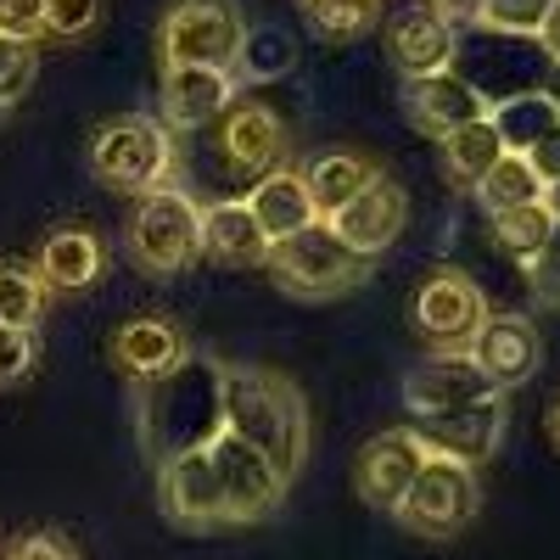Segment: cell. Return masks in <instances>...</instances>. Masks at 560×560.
Returning a JSON list of instances; mask_svg holds the SVG:
<instances>
[{"label": "cell", "instance_id": "obj_1", "mask_svg": "<svg viewBox=\"0 0 560 560\" xmlns=\"http://www.w3.org/2000/svg\"><path fill=\"white\" fill-rule=\"evenodd\" d=\"M135 432L152 465L224 438V359L185 353L168 376L135 387Z\"/></svg>", "mask_w": 560, "mask_h": 560}, {"label": "cell", "instance_id": "obj_2", "mask_svg": "<svg viewBox=\"0 0 560 560\" xmlns=\"http://www.w3.org/2000/svg\"><path fill=\"white\" fill-rule=\"evenodd\" d=\"M224 432L258 448L280 477H298L308 443H314V420L308 398L292 376L264 364H224Z\"/></svg>", "mask_w": 560, "mask_h": 560}, {"label": "cell", "instance_id": "obj_3", "mask_svg": "<svg viewBox=\"0 0 560 560\" xmlns=\"http://www.w3.org/2000/svg\"><path fill=\"white\" fill-rule=\"evenodd\" d=\"M124 247L140 275L168 280L202 264V202L185 185H163V191L135 197L129 224H124Z\"/></svg>", "mask_w": 560, "mask_h": 560}, {"label": "cell", "instance_id": "obj_4", "mask_svg": "<svg viewBox=\"0 0 560 560\" xmlns=\"http://www.w3.org/2000/svg\"><path fill=\"white\" fill-rule=\"evenodd\" d=\"M90 168L107 191L124 197H147L174 185L179 168V147L174 135L163 129V118H140V113H118L107 118L96 135H90Z\"/></svg>", "mask_w": 560, "mask_h": 560}, {"label": "cell", "instance_id": "obj_5", "mask_svg": "<svg viewBox=\"0 0 560 560\" xmlns=\"http://www.w3.org/2000/svg\"><path fill=\"white\" fill-rule=\"evenodd\" d=\"M549 57L538 39H522V34H493V28H477L465 23L459 39H454V73L477 90L488 107H504L516 96H533V90H549Z\"/></svg>", "mask_w": 560, "mask_h": 560}, {"label": "cell", "instance_id": "obj_6", "mask_svg": "<svg viewBox=\"0 0 560 560\" xmlns=\"http://www.w3.org/2000/svg\"><path fill=\"white\" fill-rule=\"evenodd\" d=\"M264 269H269V280H275L280 292L319 303V298H342V292L364 287L370 258H359V253L337 236V230L319 219V224L298 230V236L275 242L269 258H264Z\"/></svg>", "mask_w": 560, "mask_h": 560}, {"label": "cell", "instance_id": "obj_7", "mask_svg": "<svg viewBox=\"0 0 560 560\" xmlns=\"http://www.w3.org/2000/svg\"><path fill=\"white\" fill-rule=\"evenodd\" d=\"M242 39H247V18L236 0H174L158 23V57L163 68L236 73Z\"/></svg>", "mask_w": 560, "mask_h": 560}, {"label": "cell", "instance_id": "obj_8", "mask_svg": "<svg viewBox=\"0 0 560 560\" xmlns=\"http://www.w3.org/2000/svg\"><path fill=\"white\" fill-rule=\"evenodd\" d=\"M477 504H482V488H477V471L471 465H454V459H438L427 454V465H420V477L409 482V493L398 499V527L415 533V538H454L471 527L477 516Z\"/></svg>", "mask_w": 560, "mask_h": 560}, {"label": "cell", "instance_id": "obj_9", "mask_svg": "<svg viewBox=\"0 0 560 560\" xmlns=\"http://www.w3.org/2000/svg\"><path fill=\"white\" fill-rule=\"evenodd\" d=\"M409 319H415V331L432 342V353H465L471 337L482 331V319H488V298L465 269L443 264V269H432L427 280H420V292L409 303Z\"/></svg>", "mask_w": 560, "mask_h": 560}, {"label": "cell", "instance_id": "obj_10", "mask_svg": "<svg viewBox=\"0 0 560 560\" xmlns=\"http://www.w3.org/2000/svg\"><path fill=\"white\" fill-rule=\"evenodd\" d=\"M208 459H213L219 493H224V504H230V527H236V522H264V516H275L280 499H287V488H292L258 448H247L242 438H230V432L208 443Z\"/></svg>", "mask_w": 560, "mask_h": 560}, {"label": "cell", "instance_id": "obj_11", "mask_svg": "<svg viewBox=\"0 0 560 560\" xmlns=\"http://www.w3.org/2000/svg\"><path fill=\"white\" fill-rule=\"evenodd\" d=\"M242 102L236 73H213V68H163L158 79V107L168 135H202L213 129L230 107Z\"/></svg>", "mask_w": 560, "mask_h": 560}, {"label": "cell", "instance_id": "obj_12", "mask_svg": "<svg viewBox=\"0 0 560 560\" xmlns=\"http://www.w3.org/2000/svg\"><path fill=\"white\" fill-rule=\"evenodd\" d=\"M415 443L438 454V459H454V465H477L493 459L499 438H504V393L488 398V404H465V409H448V415H427V420H409Z\"/></svg>", "mask_w": 560, "mask_h": 560}, {"label": "cell", "instance_id": "obj_13", "mask_svg": "<svg viewBox=\"0 0 560 560\" xmlns=\"http://www.w3.org/2000/svg\"><path fill=\"white\" fill-rule=\"evenodd\" d=\"M158 504H163V516H168L174 527H191V533L230 527V504H224V493H219V477H213L208 448L158 465Z\"/></svg>", "mask_w": 560, "mask_h": 560}, {"label": "cell", "instance_id": "obj_14", "mask_svg": "<svg viewBox=\"0 0 560 560\" xmlns=\"http://www.w3.org/2000/svg\"><path fill=\"white\" fill-rule=\"evenodd\" d=\"M488 398H499V387L471 364V353H432V359H420L409 376H404V409H409V420L448 415V409L488 404Z\"/></svg>", "mask_w": 560, "mask_h": 560}, {"label": "cell", "instance_id": "obj_15", "mask_svg": "<svg viewBox=\"0 0 560 560\" xmlns=\"http://www.w3.org/2000/svg\"><path fill=\"white\" fill-rule=\"evenodd\" d=\"M420 465H427V448L415 443L409 427L376 432V438L359 448V465H353L359 499H364V504H376V510H398V499H404L409 482L420 477Z\"/></svg>", "mask_w": 560, "mask_h": 560}, {"label": "cell", "instance_id": "obj_16", "mask_svg": "<svg viewBox=\"0 0 560 560\" xmlns=\"http://www.w3.org/2000/svg\"><path fill=\"white\" fill-rule=\"evenodd\" d=\"M465 353H471V364L482 370L499 393L533 382V370H538V359H544L533 319H522V314H488L482 331L471 337V348H465Z\"/></svg>", "mask_w": 560, "mask_h": 560}, {"label": "cell", "instance_id": "obj_17", "mask_svg": "<svg viewBox=\"0 0 560 560\" xmlns=\"http://www.w3.org/2000/svg\"><path fill=\"white\" fill-rule=\"evenodd\" d=\"M404 113H409V124H415L420 135L448 140L454 129L488 118L493 107L448 68V73H432V79H404Z\"/></svg>", "mask_w": 560, "mask_h": 560}, {"label": "cell", "instance_id": "obj_18", "mask_svg": "<svg viewBox=\"0 0 560 560\" xmlns=\"http://www.w3.org/2000/svg\"><path fill=\"white\" fill-rule=\"evenodd\" d=\"M325 224H331L359 258H376V253H387V247L404 236V224H409V197H404L398 179L382 174L359 202H348L337 219H325Z\"/></svg>", "mask_w": 560, "mask_h": 560}, {"label": "cell", "instance_id": "obj_19", "mask_svg": "<svg viewBox=\"0 0 560 560\" xmlns=\"http://www.w3.org/2000/svg\"><path fill=\"white\" fill-rule=\"evenodd\" d=\"M219 147H224L230 168L258 179V174L280 168V158H287V124L264 102H236L219 118Z\"/></svg>", "mask_w": 560, "mask_h": 560}, {"label": "cell", "instance_id": "obj_20", "mask_svg": "<svg viewBox=\"0 0 560 560\" xmlns=\"http://www.w3.org/2000/svg\"><path fill=\"white\" fill-rule=\"evenodd\" d=\"M185 353H191V348H185V337L174 331L168 319H124L118 331L107 337L113 370H118V376H129L135 387L168 376V370H174Z\"/></svg>", "mask_w": 560, "mask_h": 560}, {"label": "cell", "instance_id": "obj_21", "mask_svg": "<svg viewBox=\"0 0 560 560\" xmlns=\"http://www.w3.org/2000/svg\"><path fill=\"white\" fill-rule=\"evenodd\" d=\"M242 202L258 219V230L269 236V247L298 236V230H308V224H319L314 197H308V185H303V168H269V174H258L253 191Z\"/></svg>", "mask_w": 560, "mask_h": 560}, {"label": "cell", "instance_id": "obj_22", "mask_svg": "<svg viewBox=\"0 0 560 560\" xmlns=\"http://www.w3.org/2000/svg\"><path fill=\"white\" fill-rule=\"evenodd\" d=\"M454 39L459 28L448 18H438L432 7H415L393 23V68L404 79H432V73H448L454 68Z\"/></svg>", "mask_w": 560, "mask_h": 560}, {"label": "cell", "instance_id": "obj_23", "mask_svg": "<svg viewBox=\"0 0 560 560\" xmlns=\"http://www.w3.org/2000/svg\"><path fill=\"white\" fill-rule=\"evenodd\" d=\"M39 280L51 292H84V287H96V280L107 275V247L96 230H84V224H62L45 236L39 258H34Z\"/></svg>", "mask_w": 560, "mask_h": 560}, {"label": "cell", "instance_id": "obj_24", "mask_svg": "<svg viewBox=\"0 0 560 560\" xmlns=\"http://www.w3.org/2000/svg\"><path fill=\"white\" fill-rule=\"evenodd\" d=\"M202 258H213L224 269H264L269 236L258 230V219L247 213V202L219 197V202L202 208Z\"/></svg>", "mask_w": 560, "mask_h": 560}, {"label": "cell", "instance_id": "obj_25", "mask_svg": "<svg viewBox=\"0 0 560 560\" xmlns=\"http://www.w3.org/2000/svg\"><path fill=\"white\" fill-rule=\"evenodd\" d=\"M376 179H382V163H376V158H359V152H319V158L303 168V185H308L319 219H337V213H342L348 202H359Z\"/></svg>", "mask_w": 560, "mask_h": 560}, {"label": "cell", "instance_id": "obj_26", "mask_svg": "<svg viewBox=\"0 0 560 560\" xmlns=\"http://www.w3.org/2000/svg\"><path fill=\"white\" fill-rule=\"evenodd\" d=\"M493 129H499V140H504V152H522V158H527L549 129H560L555 90H533V96H516V102L493 107Z\"/></svg>", "mask_w": 560, "mask_h": 560}, {"label": "cell", "instance_id": "obj_27", "mask_svg": "<svg viewBox=\"0 0 560 560\" xmlns=\"http://www.w3.org/2000/svg\"><path fill=\"white\" fill-rule=\"evenodd\" d=\"M504 158V140H499V129H493V113L488 118H477V124H465V129H454L448 140H443V163H448V174L459 179V185H477L488 179V168Z\"/></svg>", "mask_w": 560, "mask_h": 560}, {"label": "cell", "instance_id": "obj_28", "mask_svg": "<svg viewBox=\"0 0 560 560\" xmlns=\"http://www.w3.org/2000/svg\"><path fill=\"white\" fill-rule=\"evenodd\" d=\"M298 68V39L275 23L247 28L242 39V57H236V84H269V79H287Z\"/></svg>", "mask_w": 560, "mask_h": 560}, {"label": "cell", "instance_id": "obj_29", "mask_svg": "<svg viewBox=\"0 0 560 560\" xmlns=\"http://www.w3.org/2000/svg\"><path fill=\"white\" fill-rule=\"evenodd\" d=\"M477 202L488 208V219L493 213H510V208H527V202H544V179L533 174V163L522 152H504L488 168V179L477 185Z\"/></svg>", "mask_w": 560, "mask_h": 560}, {"label": "cell", "instance_id": "obj_30", "mask_svg": "<svg viewBox=\"0 0 560 560\" xmlns=\"http://www.w3.org/2000/svg\"><path fill=\"white\" fill-rule=\"evenodd\" d=\"M45 280L28 264H0V325H18V331H34L45 325Z\"/></svg>", "mask_w": 560, "mask_h": 560}, {"label": "cell", "instance_id": "obj_31", "mask_svg": "<svg viewBox=\"0 0 560 560\" xmlns=\"http://www.w3.org/2000/svg\"><path fill=\"white\" fill-rule=\"evenodd\" d=\"M555 236V213L544 202H527V208H510V213H493V242L499 253H510L516 264H533Z\"/></svg>", "mask_w": 560, "mask_h": 560}, {"label": "cell", "instance_id": "obj_32", "mask_svg": "<svg viewBox=\"0 0 560 560\" xmlns=\"http://www.w3.org/2000/svg\"><path fill=\"white\" fill-rule=\"evenodd\" d=\"M298 7L319 39H348V34H364L376 23L382 0H298Z\"/></svg>", "mask_w": 560, "mask_h": 560}, {"label": "cell", "instance_id": "obj_33", "mask_svg": "<svg viewBox=\"0 0 560 560\" xmlns=\"http://www.w3.org/2000/svg\"><path fill=\"white\" fill-rule=\"evenodd\" d=\"M39 79V45L28 39H0V107H18Z\"/></svg>", "mask_w": 560, "mask_h": 560}, {"label": "cell", "instance_id": "obj_34", "mask_svg": "<svg viewBox=\"0 0 560 560\" xmlns=\"http://www.w3.org/2000/svg\"><path fill=\"white\" fill-rule=\"evenodd\" d=\"M549 7H555V0H482V12H477V28L538 39V28H544Z\"/></svg>", "mask_w": 560, "mask_h": 560}, {"label": "cell", "instance_id": "obj_35", "mask_svg": "<svg viewBox=\"0 0 560 560\" xmlns=\"http://www.w3.org/2000/svg\"><path fill=\"white\" fill-rule=\"evenodd\" d=\"M102 18V0H45V34L57 39H79Z\"/></svg>", "mask_w": 560, "mask_h": 560}, {"label": "cell", "instance_id": "obj_36", "mask_svg": "<svg viewBox=\"0 0 560 560\" xmlns=\"http://www.w3.org/2000/svg\"><path fill=\"white\" fill-rule=\"evenodd\" d=\"M0 39H45V0H0Z\"/></svg>", "mask_w": 560, "mask_h": 560}, {"label": "cell", "instance_id": "obj_37", "mask_svg": "<svg viewBox=\"0 0 560 560\" xmlns=\"http://www.w3.org/2000/svg\"><path fill=\"white\" fill-rule=\"evenodd\" d=\"M527 280H533V298H538L544 308H560V219H555L549 247L527 264Z\"/></svg>", "mask_w": 560, "mask_h": 560}, {"label": "cell", "instance_id": "obj_38", "mask_svg": "<svg viewBox=\"0 0 560 560\" xmlns=\"http://www.w3.org/2000/svg\"><path fill=\"white\" fill-rule=\"evenodd\" d=\"M34 370V331H18V325H0V387L23 382Z\"/></svg>", "mask_w": 560, "mask_h": 560}, {"label": "cell", "instance_id": "obj_39", "mask_svg": "<svg viewBox=\"0 0 560 560\" xmlns=\"http://www.w3.org/2000/svg\"><path fill=\"white\" fill-rule=\"evenodd\" d=\"M7 560H79V555H73V544L62 533H23L7 549Z\"/></svg>", "mask_w": 560, "mask_h": 560}, {"label": "cell", "instance_id": "obj_40", "mask_svg": "<svg viewBox=\"0 0 560 560\" xmlns=\"http://www.w3.org/2000/svg\"><path fill=\"white\" fill-rule=\"evenodd\" d=\"M527 163H533V174H538L544 185H555V179H560V129H549V135L538 140V147L527 152Z\"/></svg>", "mask_w": 560, "mask_h": 560}, {"label": "cell", "instance_id": "obj_41", "mask_svg": "<svg viewBox=\"0 0 560 560\" xmlns=\"http://www.w3.org/2000/svg\"><path fill=\"white\" fill-rule=\"evenodd\" d=\"M432 12H438V18H448L454 28H465V23H477L482 0H432Z\"/></svg>", "mask_w": 560, "mask_h": 560}, {"label": "cell", "instance_id": "obj_42", "mask_svg": "<svg viewBox=\"0 0 560 560\" xmlns=\"http://www.w3.org/2000/svg\"><path fill=\"white\" fill-rule=\"evenodd\" d=\"M538 45H544V57L560 68V0L549 7V18H544V28H538Z\"/></svg>", "mask_w": 560, "mask_h": 560}, {"label": "cell", "instance_id": "obj_43", "mask_svg": "<svg viewBox=\"0 0 560 560\" xmlns=\"http://www.w3.org/2000/svg\"><path fill=\"white\" fill-rule=\"evenodd\" d=\"M544 208L560 219V179H555V185H544Z\"/></svg>", "mask_w": 560, "mask_h": 560}, {"label": "cell", "instance_id": "obj_44", "mask_svg": "<svg viewBox=\"0 0 560 560\" xmlns=\"http://www.w3.org/2000/svg\"><path fill=\"white\" fill-rule=\"evenodd\" d=\"M549 443L560 448V398H555V409H549Z\"/></svg>", "mask_w": 560, "mask_h": 560}, {"label": "cell", "instance_id": "obj_45", "mask_svg": "<svg viewBox=\"0 0 560 560\" xmlns=\"http://www.w3.org/2000/svg\"><path fill=\"white\" fill-rule=\"evenodd\" d=\"M0 118H7V107H0Z\"/></svg>", "mask_w": 560, "mask_h": 560}, {"label": "cell", "instance_id": "obj_46", "mask_svg": "<svg viewBox=\"0 0 560 560\" xmlns=\"http://www.w3.org/2000/svg\"><path fill=\"white\" fill-rule=\"evenodd\" d=\"M555 102H560V90H555Z\"/></svg>", "mask_w": 560, "mask_h": 560}]
</instances>
